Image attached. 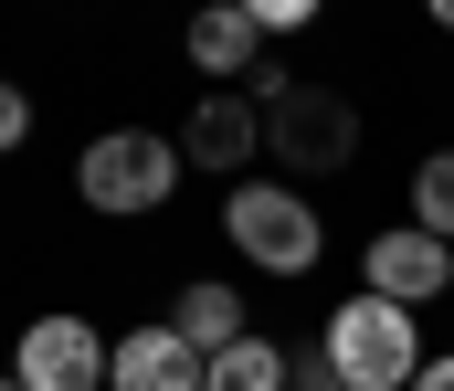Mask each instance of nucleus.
Masks as SVG:
<instances>
[{
    "instance_id": "12",
    "label": "nucleus",
    "mask_w": 454,
    "mask_h": 391,
    "mask_svg": "<svg viewBox=\"0 0 454 391\" xmlns=\"http://www.w3.org/2000/svg\"><path fill=\"white\" fill-rule=\"evenodd\" d=\"M412 223H423V233H444V244H454V148H434V159L412 169Z\"/></svg>"
},
{
    "instance_id": "19",
    "label": "nucleus",
    "mask_w": 454,
    "mask_h": 391,
    "mask_svg": "<svg viewBox=\"0 0 454 391\" xmlns=\"http://www.w3.org/2000/svg\"><path fill=\"white\" fill-rule=\"evenodd\" d=\"M0 391H21V381H11V371H0Z\"/></svg>"
},
{
    "instance_id": "8",
    "label": "nucleus",
    "mask_w": 454,
    "mask_h": 391,
    "mask_svg": "<svg viewBox=\"0 0 454 391\" xmlns=\"http://www.w3.org/2000/svg\"><path fill=\"white\" fill-rule=\"evenodd\" d=\"M106 391H201V349H191L169 317H148V328H127V339H116Z\"/></svg>"
},
{
    "instance_id": "16",
    "label": "nucleus",
    "mask_w": 454,
    "mask_h": 391,
    "mask_svg": "<svg viewBox=\"0 0 454 391\" xmlns=\"http://www.w3.org/2000/svg\"><path fill=\"white\" fill-rule=\"evenodd\" d=\"M286 391H348V381H339V371H328V349H307V360L286 371Z\"/></svg>"
},
{
    "instance_id": "13",
    "label": "nucleus",
    "mask_w": 454,
    "mask_h": 391,
    "mask_svg": "<svg viewBox=\"0 0 454 391\" xmlns=\"http://www.w3.org/2000/svg\"><path fill=\"white\" fill-rule=\"evenodd\" d=\"M243 11H254V32L275 43V32H307V21H317L328 0H243Z\"/></svg>"
},
{
    "instance_id": "7",
    "label": "nucleus",
    "mask_w": 454,
    "mask_h": 391,
    "mask_svg": "<svg viewBox=\"0 0 454 391\" xmlns=\"http://www.w3.org/2000/svg\"><path fill=\"white\" fill-rule=\"evenodd\" d=\"M254 148H264V106L254 96H201L191 128H180V159L191 169H223V180H254Z\"/></svg>"
},
{
    "instance_id": "9",
    "label": "nucleus",
    "mask_w": 454,
    "mask_h": 391,
    "mask_svg": "<svg viewBox=\"0 0 454 391\" xmlns=\"http://www.w3.org/2000/svg\"><path fill=\"white\" fill-rule=\"evenodd\" d=\"M180 43H191V64H201V74H223V85L264 64V32H254V11H243V0H201Z\"/></svg>"
},
{
    "instance_id": "10",
    "label": "nucleus",
    "mask_w": 454,
    "mask_h": 391,
    "mask_svg": "<svg viewBox=\"0 0 454 391\" xmlns=\"http://www.w3.org/2000/svg\"><path fill=\"white\" fill-rule=\"evenodd\" d=\"M169 328H180V339H191L201 360H212V349H232V339H254V317H243V296H232V285H212V275H191V285H180V307H169Z\"/></svg>"
},
{
    "instance_id": "3",
    "label": "nucleus",
    "mask_w": 454,
    "mask_h": 391,
    "mask_svg": "<svg viewBox=\"0 0 454 391\" xmlns=\"http://www.w3.org/2000/svg\"><path fill=\"white\" fill-rule=\"evenodd\" d=\"M223 233L254 275H317V254H328V223H317V201L296 180H232Z\"/></svg>"
},
{
    "instance_id": "17",
    "label": "nucleus",
    "mask_w": 454,
    "mask_h": 391,
    "mask_svg": "<svg viewBox=\"0 0 454 391\" xmlns=\"http://www.w3.org/2000/svg\"><path fill=\"white\" fill-rule=\"evenodd\" d=\"M412 391H454V349H444V360H423V381H412Z\"/></svg>"
},
{
    "instance_id": "2",
    "label": "nucleus",
    "mask_w": 454,
    "mask_h": 391,
    "mask_svg": "<svg viewBox=\"0 0 454 391\" xmlns=\"http://www.w3.org/2000/svg\"><path fill=\"white\" fill-rule=\"evenodd\" d=\"M180 137H159V128H106V137H85V159H74V201L85 212H106V223H137V212H159L169 191H180Z\"/></svg>"
},
{
    "instance_id": "4",
    "label": "nucleus",
    "mask_w": 454,
    "mask_h": 391,
    "mask_svg": "<svg viewBox=\"0 0 454 391\" xmlns=\"http://www.w3.org/2000/svg\"><path fill=\"white\" fill-rule=\"evenodd\" d=\"M264 148H275V169L307 191V180H328V169L359 159V106L328 96V85H296L286 106H264Z\"/></svg>"
},
{
    "instance_id": "15",
    "label": "nucleus",
    "mask_w": 454,
    "mask_h": 391,
    "mask_svg": "<svg viewBox=\"0 0 454 391\" xmlns=\"http://www.w3.org/2000/svg\"><path fill=\"white\" fill-rule=\"evenodd\" d=\"M243 85H254V106H286V96H296V74H286V64H275V53H264V64H254V74H243Z\"/></svg>"
},
{
    "instance_id": "11",
    "label": "nucleus",
    "mask_w": 454,
    "mask_h": 391,
    "mask_svg": "<svg viewBox=\"0 0 454 391\" xmlns=\"http://www.w3.org/2000/svg\"><path fill=\"white\" fill-rule=\"evenodd\" d=\"M286 371H296V360H286L275 339H232V349L201 360V391H286Z\"/></svg>"
},
{
    "instance_id": "14",
    "label": "nucleus",
    "mask_w": 454,
    "mask_h": 391,
    "mask_svg": "<svg viewBox=\"0 0 454 391\" xmlns=\"http://www.w3.org/2000/svg\"><path fill=\"white\" fill-rule=\"evenodd\" d=\"M21 137H32V96H21V85H11V74H0V159H11V148H21Z\"/></svg>"
},
{
    "instance_id": "18",
    "label": "nucleus",
    "mask_w": 454,
    "mask_h": 391,
    "mask_svg": "<svg viewBox=\"0 0 454 391\" xmlns=\"http://www.w3.org/2000/svg\"><path fill=\"white\" fill-rule=\"evenodd\" d=\"M423 11H434V32H454V0H423Z\"/></svg>"
},
{
    "instance_id": "1",
    "label": "nucleus",
    "mask_w": 454,
    "mask_h": 391,
    "mask_svg": "<svg viewBox=\"0 0 454 391\" xmlns=\"http://www.w3.org/2000/svg\"><path fill=\"white\" fill-rule=\"evenodd\" d=\"M317 349H328V371L348 391H412L423 381V328H412V307H391V296H348L328 307V328H317Z\"/></svg>"
},
{
    "instance_id": "5",
    "label": "nucleus",
    "mask_w": 454,
    "mask_h": 391,
    "mask_svg": "<svg viewBox=\"0 0 454 391\" xmlns=\"http://www.w3.org/2000/svg\"><path fill=\"white\" fill-rule=\"evenodd\" d=\"M106 360H116L106 328H96V317H74V307H53V317H32V328H21L11 381H21V391H106Z\"/></svg>"
},
{
    "instance_id": "6",
    "label": "nucleus",
    "mask_w": 454,
    "mask_h": 391,
    "mask_svg": "<svg viewBox=\"0 0 454 391\" xmlns=\"http://www.w3.org/2000/svg\"><path fill=\"white\" fill-rule=\"evenodd\" d=\"M359 285H370V296H391V307L454 296V244H444V233H423V223H391V233H370Z\"/></svg>"
}]
</instances>
